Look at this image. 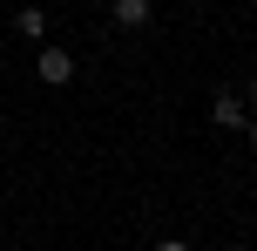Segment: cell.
<instances>
[{
  "mask_svg": "<svg viewBox=\"0 0 257 251\" xmlns=\"http://www.w3.org/2000/svg\"><path fill=\"white\" fill-rule=\"evenodd\" d=\"M156 251H190V244H183V238H156Z\"/></svg>",
  "mask_w": 257,
  "mask_h": 251,
  "instance_id": "cell-5",
  "label": "cell"
},
{
  "mask_svg": "<svg viewBox=\"0 0 257 251\" xmlns=\"http://www.w3.org/2000/svg\"><path fill=\"white\" fill-rule=\"evenodd\" d=\"M244 102H250V109H257V75H250V81H244Z\"/></svg>",
  "mask_w": 257,
  "mask_h": 251,
  "instance_id": "cell-6",
  "label": "cell"
},
{
  "mask_svg": "<svg viewBox=\"0 0 257 251\" xmlns=\"http://www.w3.org/2000/svg\"><path fill=\"white\" fill-rule=\"evenodd\" d=\"M149 14H156V0H108V21L128 27V34H136V27H149Z\"/></svg>",
  "mask_w": 257,
  "mask_h": 251,
  "instance_id": "cell-4",
  "label": "cell"
},
{
  "mask_svg": "<svg viewBox=\"0 0 257 251\" xmlns=\"http://www.w3.org/2000/svg\"><path fill=\"white\" fill-rule=\"evenodd\" d=\"M14 34H21V41H48V7H41V0L14 7Z\"/></svg>",
  "mask_w": 257,
  "mask_h": 251,
  "instance_id": "cell-3",
  "label": "cell"
},
{
  "mask_svg": "<svg viewBox=\"0 0 257 251\" xmlns=\"http://www.w3.org/2000/svg\"><path fill=\"white\" fill-rule=\"evenodd\" d=\"M34 75L48 81V89H68V81H75V54H68V48H54V41H41V54H34Z\"/></svg>",
  "mask_w": 257,
  "mask_h": 251,
  "instance_id": "cell-1",
  "label": "cell"
},
{
  "mask_svg": "<svg viewBox=\"0 0 257 251\" xmlns=\"http://www.w3.org/2000/svg\"><path fill=\"white\" fill-rule=\"evenodd\" d=\"M210 122H217V129H230V136H244V129H250V102H244V95H230V89H217Z\"/></svg>",
  "mask_w": 257,
  "mask_h": 251,
  "instance_id": "cell-2",
  "label": "cell"
},
{
  "mask_svg": "<svg viewBox=\"0 0 257 251\" xmlns=\"http://www.w3.org/2000/svg\"><path fill=\"white\" fill-rule=\"evenodd\" d=\"M244 143H250V156H257V116H250V129H244Z\"/></svg>",
  "mask_w": 257,
  "mask_h": 251,
  "instance_id": "cell-7",
  "label": "cell"
}]
</instances>
